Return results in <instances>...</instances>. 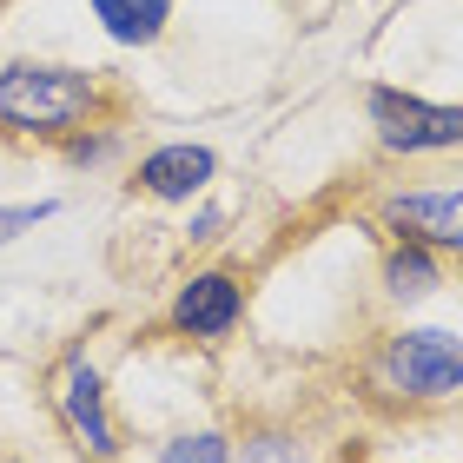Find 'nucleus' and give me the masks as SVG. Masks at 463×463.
I'll return each mask as SVG.
<instances>
[{
    "instance_id": "nucleus-3",
    "label": "nucleus",
    "mask_w": 463,
    "mask_h": 463,
    "mask_svg": "<svg viewBox=\"0 0 463 463\" xmlns=\"http://www.w3.org/2000/svg\"><path fill=\"white\" fill-rule=\"evenodd\" d=\"M384 371H391V384L411 391V397H444V391L463 384V345L450 331H404V338L391 345Z\"/></svg>"
},
{
    "instance_id": "nucleus-5",
    "label": "nucleus",
    "mask_w": 463,
    "mask_h": 463,
    "mask_svg": "<svg viewBox=\"0 0 463 463\" xmlns=\"http://www.w3.org/2000/svg\"><path fill=\"white\" fill-rule=\"evenodd\" d=\"M391 225L463 251V193H404V199H391Z\"/></svg>"
},
{
    "instance_id": "nucleus-6",
    "label": "nucleus",
    "mask_w": 463,
    "mask_h": 463,
    "mask_svg": "<svg viewBox=\"0 0 463 463\" xmlns=\"http://www.w3.org/2000/svg\"><path fill=\"white\" fill-rule=\"evenodd\" d=\"M205 179H213V153H205V146H159V153L139 165V185L153 199H193Z\"/></svg>"
},
{
    "instance_id": "nucleus-10",
    "label": "nucleus",
    "mask_w": 463,
    "mask_h": 463,
    "mask_svg": "<svg viewBox=\"0 0 463 463\" xmlns=\"http://www.w3.org/2000/svg\"><path fill=\"white\" fill-rule=\"evenodd\" d=\"M225 457H232L225 437H213V430H205V437H179V444L165 450V463H225Z\"/></svg>"
},
{
    "instance_id": "nucleus-1",
    "label": "nucleus",
    "mask_w": 463,
    "mask_h": 463,
    "mask_svg": "<svg viewBox=\"0 0 463 463\" xmlns=\"http://www.w3.org/2000/svg\"><path fill=\"white\" fill-rule=\"evenodd\" d=\"M93 107V80L67 67H7L0 73V119L20 133H60Z\"/></svg>"
},
{
    "instance_id": "nucleus-11",
    "label": "nucleus",
    "mask_w": 463,
    "mask_h": 463,
    "mask_svg": "<svg viewBox=\"0 0 463 463\" xmlns=\"http://www.w3.org/2000/svg\"><path fill=\"white\" fill-rule=\"evenodd\" d=\"M47 213H53V205H0V245L20 239V232H33Z\"/></svg>"
},
{
    "instance_id": "nucleus-9",
    "label": "nucleus",
    "mask_w": 463,
    "mask_h": 463,
    "mask_svg": "<svg viewBox=\"0 0 463 463\" xmlns=\"http://www.w3.org/2000/svg\"><path fill=\"white\" fill-rule=\"evenodd\" d=\"M384 279H391L397 298H424V291L437 285V265H430V251H424V245H404V251H391Z\"/></svg>"
},
{
    "instance_id": "nucleus-4",
    "label": "nucleus",
    "mask_w": 463,
    "mask_h": 463,
    "mask_svg": "<svg viewBox=\"0 0 463 463\" xmlns=\"http://www.w3.org/2000/svg\"><path fill=\"white\" fill-rule=\"evenodd\" d=\"M173 318L193 331V338H219V331L239 325V285H232L225 271H205V279H193V285L179 291Z\"/></svg>"
},
{
    "instance_id": "nucleus-2",
    "label": "nucleus",
    "mask_w": 463,
    "mask_h": 463,
    "mask_svg": "<svg viewBox=\"0 0 463 463\" xmlns=\"http://www.w3.org/2000/svg\"><path fill=\"white\" fill-rule=\"evenodd\" d=\"M371 119L377 139L397 146V153H430V146H457L463 139V107H430L417 93H371Z\"/></svg>"
},
{
    "instance_id": "nucleus-7",
    "label": "nucleus",
    "mask_w": 463,
    "mask_h": 463,
    "mask_svg": "<svg viewBox=\"0 0 463 463\" xmlns=\"http://www.w3.org/2000/svg\"><path fill=\"white\" fill-rule=\"evenodd\" d=\"M60 397H67V417H73V430L87 437V450L107 457L113 450V424H107V411H99V377H93L87 357L67 364V391H60Z\"/></svg>"
},
{
    "instance_id": "nucleus-8",
    "label": "nucleus",
    "mask_w": 463,
    "mask_h": 463,
    "mask_svg": "<svg viewBox=\"0 0 463 463\" xmlns=\"http://www.w3.org/2000/svg\"><path fill=\"white\" fill-rule=\"evenodd\" d=\"M99 27H107L113 40H126V47H146V40H159L165 14H173V0H93Z\"/></svg>"
}]
</instances>
